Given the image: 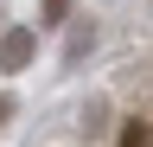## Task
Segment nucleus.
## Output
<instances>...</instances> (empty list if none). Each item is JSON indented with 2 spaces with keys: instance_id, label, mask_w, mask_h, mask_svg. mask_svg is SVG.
I'll return each instance as SVG.
<instances>
[{
  "instance_id": "f03ea898",
  "label": "nucleus",
  "mask_w": 153,
  "mask_h": 147,
  "mask_svg": "<svg viewBox=\"0 0 153 147\" xmlns=\"http://www.w3.org/2000/svg\"><path fill=\"white\" fill-rule=\"evenodd\" d=\"M121 147H153V128H147V115H134V122L121 128Z\"/></svg>"
},
{
  "instance_id": "f257e3e1",
  "label": "nucleus",
  "mask_w": 153,
  "mask_h": 147,
  "mask_svg": "<svg viewBox=\"0 0 153 147\" xmlns=\"http://www.w3.org/2000/svg\"><path fill=\"white\" fill-rule=\"evenodd\" d=\"M32 51H38V32H32V26H13L7 39H0V70H26Z\"/></svg>"
},
{
  "instance_id": "20e7f679",
  "label": "nucleus",
  "mask_w": 153,
  "mask_h": 147,
  "mask_svg": "<svg viewBox=\"0 0 153 147\" xmlns=\"http://www.w3.org/2000/svg\"><path fill=\"white\" fill-rule=\"evenodd\" d=\"M7 115H13V96H0V128H7Z\"/></svg>"
},
{
  "instance_id": "7ed1b4c3",
  "label": "nucleus",
  "mask_w": 153,
  "mask_h": 147,
  "mask_svg": "<svg viewBox=\"0 0 153 147\" xmlns=\"http://www.w3.org/2000/svg\"><path fill=\"white\" fill-rule=\"evenodd\" d=\"M64 13H70V0H45V26H57Z\"/></svg>"
}]
</instances>
